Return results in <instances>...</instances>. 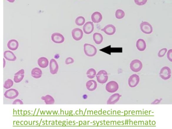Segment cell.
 I'll list each match as a JSON object with an SVG mask.
<instances>
[{
  "label": "cell",
  "mask_w": 172,
  "mask_h": 129,
  "mask_svg": "<svg viewBox=\"0 0 172 129\" xmlns=\"http://www.w3.org/2000/svg\"><path fill=\"white\" fill-rule=\"evenodd\" d=\"M101 31L104 32L108 36H112L115 34L116 31V27L113 25L109 24L101 30Z\"/></svg>",
  "instance_id": "cell-13"
},
{
  "label": "cell",
  "mask_w": 172,
  "mask_h": 129,
  "mask_svg": "<svg viewBox=\"0 0 172 129\" xmlns=\"http://www.w3.org/2000/svg\"><path fill=\"white\" fill-rule=\"evenodd\" d=\"M84 51L86 55L89 57H92L95 56L97 51V49L95 46L88 43L84 44Z\"/></svg>",
  "instance_id": "cell-1"
},
{
  "label": "cell",
  "mask_w": 172,
  "mask_h": 129,
  "mask_svg": "<svg viewBox=\"0 0 172 129\" xmlns=\"http://www.w3.org/2000/svg\"><path fill=\"white\" fill-rule=\"evenodd\" d=\"M42 100L44 101L46 105H53L55 103V100L51 96L47 95L44 96H42L41 98Z\"/></svg>",
  "instance_id": "cell-23"
},
{
  "label": "cell",
  "mask_w": 172,
  "mask_h": 129,
  "mask_svg": "<svg viewBox=\"0 0 172 129\" xmlns=\"http://www.w3.org/2000/svg\"><path fill=\"white\" fill-rule=\"evenodd\" d=\"M12 104L13 105H23L24 103L22 100L17 99L14 100Z\"/></svg>",
  "instance_id": "cell-33"
},
{
  "label": "cell",
  "mask_w": 172,
  "mask_h": 129,
  "mask_svg": "<svg viewBox=\"0 0 172 129\" xmlns=\"http://www.w3.org/2000/svg\"><path fill=\"white\" fill-rule=\"evenodd\" d=\"M85 33L87 34H90L93 31L94 26L92 22H88L84 25L83 28Z\"/></svg>",
  "instance_id": "cell-14"
},
{
  "label": "cell",
  "mask_w": 172,
  "mask_h": 129,
  "mask_svg": "<svg viewBox=\"0 0 172 129\" xmlns=\"http://www.w3.org/2000/svg\"><path fill=\"white\" fill-rule=\"evenodd\" d=\"M25 71L21 69L14 74V81L16 83H19L22 81L24 77Z\"/></svg>",
  "instance_id": "cell-11"
},
{
  "label": "cell",
  "mask_w": 172,
  "mask_h": 129,
  "mask_svg": "<svg viewBox=\"0 0 172 129\" xmlns=\"http://www.w3.org/2000/svg\"><path fill=\"white\" fill-rule=\"evenodd\" d=\"M83 32L82 30L79 28H76L73 29L72 31L73 38L76 41L81 40L83 37Z\"/></svg>",
  "instance_id": "cell-9"
},
{
  "label": "cell",
  "mask_w": 172,
  "mask_h": 129,
  "mask_svg": "<svg viewBox=\"0 0 172 129\" xmlns=\"http://www.w3.org/2000/svg\"><path fill=\"white\" fill-rule=\"evenodd\" d=\"M86 86L87 90L89 91H93L97 87V83L95 80H91L87 82Z\"/></svg>",
  "instance_id": "cell-18"
},
{
  "label": "cell",
  "mask_w": 172,
  "mask_h": 129,
  "mask_svg": "<svg viewBox=\"0 0 172 129\" xmlns=\"http://www.w3.org/2000/svg\"><path fill=\"white\" fill-rule=\"evenodd\" d=\"M85 21V19L84 17L82 16H79L76 19L75 22L77 25L81 26L84 24Z\"/></svg>",
  "instance_id": "cell-28"
},
{
  "label": "cell",
  "mask_w": 172,
  "mask_h": 129,
  "mask_svg": "<svg viewBox=\"0 0 172 129\" xmlns=\"http://www.w3.org/2000/svg\"><path fill=\"white\" fill-rule=\"evenodd\" d=\"M14 85V81L10 79H8L4 82V88L6 90L11 88Z\"/></svg>",
  "instance_id": "cell-26"
},
{
  "label": "cell",
  "mask_w": 172,
  "mask_h": 129,
  "mask_svg": "<svg viewBox=\"0 0 172 129\" xmlns=\"http://www.w3.org/2000/svg\"><path fill=\"white\" fill-rule=\"evenodd\" d=\"M96 80L98 83L104 84L106 83L108 79L107 72L105 70H101L96 74Z\"/></svg>",
  "instance_id": "cell-2"
},
{
  "label": "cell",
  "mask_w": 172,
  "mask_h": 129,
  "mask_svg": "<svg viewBox=\"0 0 172 129\" xmlns=\"http://www.w3.org/2000/svg\"><path fill=\"white\" fill-rule=\"evenodd\" d=\"M19 95V92L17 90L14 88L8 89L4 93V97L10 100H13L17 98Z\"/></svg>",
  "instance_id": "cell-5"
},
{
  "label": "cell",
  "mask_w": 172,
  "mask_h": 129,
  "mask_svg": "<svg viewBox=\"0 0 172 129\" xmlns=\"http://www.w3.org/2000/svg\"><path fill=\"white\" fill-rule=\"evenodd\" d=\"M91 20L94 23H98L100 22L102 20V16L101 13L98 11L93 13L91 16Z\"/></svg>",
  "instance_id": "cell-19"
},
{
  "label": "cell",
  "mask_w": 172,
  "mask_h": 129,
  "mask_svg": "<svg viewBox=\"0 0 172 129\" xmlns=\"http://www.w3.org/2000/svg\"><path fill=\"white\" fill-rule=\"evenodd\" d=\"M3 61H4V63H3L4 68L6 66V61L5 59L4 58Z\"/></svg>",
  "instance_id": "cell-34"
},
{
  "label": "cell",
  "mask_w": 172,
  "mask_h": 129,
  "mask_svg": "<svg viewBox=\"0 0 172 129\" xmlns=\"http://www.w3.org/2000/svg\"><path fill=\"white\" fill-rule=\"evenodd\" d=\"M74 62V60L71 57L67 58L65 61V64L66 65H69L73 64Z\"/></svg>",
  "instance_id": "cell-31"
},
{
  "label": "cell",
  "mask_w": 172,
  "mask_h": 129,
  "mask_svg": "<svg viewBox=\"0 0 172 129\" xmlns=\"http://www.w3.org/2000/svg\"><path fill=\"white\" fill-rule=\"evenodd\" d=\"M125 15L124 11L121 9L117 10L115 13V17L117 19H121L123 18Z\"/></svg>",
  "instance_id": "cell-27"
},
{
  "label": "cell",
  "mask_w": 172,
  "mask_h": 129,
  "mask_svg": "<svg viewBox=\"0 0 172 129\" xmlns=\"http://www.w3.org/2000/svg\"><path fill=\"white\" fill-rule=\"evenodd\" d=\"M140 81V78L138 75L136 74H133L128 79V85L131 88H135L138 86Z\"/></svg>",
  "instance_id": "cell-7"
},
{
  "label": "cell",
  "mask_w": 172,
  "mask_h": 129,
  "mask_svg": "<svg viewBox=\"0 0 172 129\" xmlns=\"http://www.w3.org/2000/svg\"><path fill=\"white\" fill-rule=\"evenodd\" d=\"M42 72L39 68L35 67L31 71V76L35 79H39L42 76Z\"/></svg>",
  "instance_id": "cell-20"
},
{
  "label": "cell",
  "mask_w": 172,
  "mask_h": 129,
  "mask_svg": "<svg viewBox=\"0 0 172 129\" xmlns=\"http://www.w3.org/2000/svg\"><path fill=\"white\" fill-rule=\"evenodd\" d=\"M37 63L40 67L42 68H45L48 66L49 61L48 58L42 57L39 58L38 60Z\"/></svg>",
  "instance_id": "cell-21"
},
{
  "label": "cell",
  "mask_w": 172,
  "mask_h": 129,
  "mask_svg": "<svg viewBox=\"0 0 172 129\" xmlns=\"http://www.w3.org/2000/svg\"><path fill=\"white\" fill-rule=\"evenodd\" d=\"M119 85L116 82L114 81H110L107 84L106 89L108 92L114 93L118 90Z\"/></svg>",
  "instance_id": "cell-6"
},
{
  "label": "cell",
  "mask_w": 172,
  "mask_h": 129,
  "mask_svg": "<svg viewBox=\"0 0 172 129\" xmlns=\"http://www.w3.org/2000/svg\"><path fill=\"white\" fill-rule=\"evenodd\" d=\"M49 70L51 73L55 75L58 73L59 70V65L56 61L54 59H51L49 63Z\"/></svg>",
  "instance_id": "cell-10"
},
{
  "label": "cell",
  "mask_w": 172,
  "mask_h": 129,
  "mask_svg": "<svg viewBox=\"0 0 172 129\" xmlns=\"http://www.w3.org/2000/svg\"><path fill=\"white\" fill-rule=\"evenodd\" d=\"M167 49L166 48H163L161 49L159 51L158 56L159 58H162L164 57L167 53Z\"/></svg>",
  "instance_id": "cell-29"
},
{
  "label": "cell",
  "mask_w": 172,
  "mask_h": 129,
  "mask_svg": "<svg viewBox=\"0 0 172 129\" xmlns=\"http://www.w3.org/2000/svg\"><path fill=\"white\" fill-rule=\"evenodd\" d=\"M6 1L10 3H13L15 1V0H6Z\"/></svg>",
  "instance_id": "cell-35"
},
{
  "label": "cell",
  "mask_w": 172,
  "mask_h": 129,
  "mask_svg": "<svg viewBox=\"0 0 172 129\" xmlns=\"http://www.w3.org/2000/svg\"><path fill=\"white\" fill-rule=\"evenodd\" d=\"M130 67L131 71L133 72H140L143 68L142 63L139 60H134L131 63Z\"/></svg>",
  "instance_id": "cell-4"
},
{
  "label": "cell",
  "mask_w": 172,
  "mask_h": 129,
  "mask_svg": "<svg viewBox=\"0 0 172 129\" xmlns=\"http://www.w3.org/2000/svg\"><path fill=\"white\" fill-rule=\"evenodd\" d=\"M136 47L138 50L143 51L146 48V44L144 40L142 39H138L136 41Z\"/></svg>",
  "instance_id": "cell-22"
},
{
  "label": "cell",
  "mask_w": 172,
  "mask_h": 129,
  "mask_svg": "<svg viewBox=\"0 0 172 129\" xmlns=\"http://www.w3.org/2000/svg\"><path fill=\"white\" fill-rule=\"evenodd\" d=\"M121 96L118 93L114 94L110 96L107 101V104L113 105L118 101Z\"/></svg>",
  "instance_id": "cell-15"
},
{
  "label": "cell",
  "mask_w": 172,
  "mask_h": 129,
  "mask_svg": "<svg viewBox=\"0 0 172 129\" xmlns=\"http://www.w3.org/2000/svg\"><path fill=\"white\" fill-rule=\"evenodd\" d=\"M96 70L93 68L88 69L86 72L87 76L89 79H93L96 75Z\"/></svg>",
  "instance_id": "cell-25"
},
{
  "label": "cell",
  "mask_w": 172,
  "mask_h": 129,
  "mask_svg": "<svg viewBox=\"0 0 172 129\" xmlns=\"http://www.w3.org/2000/svg\"><path fill=\"white\" fill-rule=\"evenodd\" d=\"M7 46L9 50L12 51H15L17 50L19 46V43L16 40L11 39L8 41Z\"/></svg>",
  "instance_id": "cell-17"
},
{
  "label": "cell",
  "mask_w": 172,
  "mask_h": 129,
  "mask_svg": "<svg viewBox=\"0 0 172 129\" xmlns=\"http://www.w3.org/2000/svg\"><path fill=\"white\" fill-rule=\"evenodd\" d=\"M159 76L161 78L167 80L171 78V71L170 68L168 67L165 66L162 68L159 73Z\"/></svg>",
  "instance_id": "cell-3"
},
{
  "label": "cell",
  "mask_w": 172,
  "mask_h": 129,
  "mask_svg": "<svg viewBox=\"0 0 172 129\" xmlns=\"http://www.w3.org/2000/svg\"><path fill=\"white\" fill-rule=\"evenodd\" d=\"M5 59L9 61H15L16 60V57L14 53L10 51H4V54Z\"/></svg>",
  "instance_id": "cell-16"
},
{
  "label": "cell",
  "mask_w": 172,
  "mask_h": 129,
  "mask_svg": "<svg viewBox=\"0 0 172 129\" xmlns=\"http://www.w3.org/2000/svg\"><path fill=\"white\" fill-rule=\"evenodd\" d=\"M93 39L96 44H100L102 43L103 38L102 35L98 33H95L93 35Z\"/></svg>",
  "instance_id": "cell-24"
},
{
  "label": "cell",
  "mask_w": 172,
  "mask_h": 129,
  "mask_svg": "<svg viewBox=\"0 0 172 129\" xmlns=\"http://www.w3.org/2000/svg\"><path fill=\"white\" fill-rule=\"evenodd\" d=\"M167 58L168 60L171 62H172V50L171 49L168 51L167 53Z\"/></svg>",
  "instance_id": "cell-32"
},
{
  "label": "cell",
  "mask_w": 172,
  "mask_h": 129,
  "mask_svg": "<svg viewBox=\"0 0 172 129\" xmlns=\"http://www.w3.org/2000/svg\"><path fill=\"white\" fill-rule=\"evenodd\" d=\"M140 29L141 31L146 34H151L153 31L152 25L147 22H143L141 23Z\"/></svg>",
  "instance_id": "cell-8"
},
{
  "label": "cell",
  "mask_w": 172,
  "mask_h": 129,
  "mask_svg": "<svg viewBox=\"0 0 172 129\" xmlns=\"http://www.w3.org/2000/svg\"><path fill=\"white\" fill-rule=\"evenodd\" d=\"M135 3L138 6H143L146 3L147 0H134Z\"/></svg>",
  "instance_id": "cell-30"
},
{
  "label": "cell",
  "mask_w": 172,
  "mask_h": 129,
  "mask_svg": "<svg viewBox=\"0 0 172 129\" xmlns=\"http://www.w3.org/2000/svg\"><path fill=\"white\" fill-rule=\"evenodd\" d=\"M52 41L56 43H61L65 41L64 37L62 34L59 33H55L51 35Z\"/></svg>",
  "instance_id": "cell-12"
}]
</instances>
